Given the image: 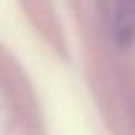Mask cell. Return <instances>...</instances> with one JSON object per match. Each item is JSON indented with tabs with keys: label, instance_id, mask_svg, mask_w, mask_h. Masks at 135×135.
Returning a JSON list of instances; mask_svg holds the SVG:
<instances>
[{
	"label": "cell",
	"instance_id": "obj_1",
	"mask_svg": "<svg viewBox=\"0 0 135 135\" xmlns=\"http://www.w3.org/2000/svg\"><path fill=\"white\" fill-rule=\"evenodd\" d=\"M115 38L120 43L135 40V0H115Z\"/></svg>",
	"mask_w": 135,
	"mask_h": 135
}]
</instances>
